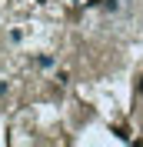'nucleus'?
<instances>
[{
    "label": "nucleus",
    "mask_w": 143,
    "mask_h": 147,
    "mask_svg": "<svg viewBox=\"0 0 143 147\" xmlns=\"http://www.w3.org/2000/svg\"><path fill=\"white\" fill-rule=\"evenodd\" d=\"M100 7H103V10H120V7H123V0H103Z\"/></svg>",
    "instance_id": "f257e3e1"
},
{
    "label": "nucleus",
    "mask_w": 143,
    "mask_h": 147,
    "mask_svg": "<svg viewBox=\"0 0 143 147\" xmlns=\"http://www.w3.org/2000/svg\"><path fill=\"white\" fill-rule=\"evenodd\" d=\"M113 134H116L120 140H130V127H113Z\"/></svg>",
    "instance_id": "f03ea898"
},
{
    "label": "nucleus",
    "mask_w": 143,
    "mask_h": 147,
    "mask_svg": "<svg viewBox=\"0 0 143 147\" xmlns=\"http://www.w3.org/2000/svg\"><path fill=\"white\" fill-rule=\"evenodd\" d=\"M136 94H140V97H143V74H140V77H136Z\"/></svg>",
    "instance_id": "7ed1b4c3"
}]
</instances>
